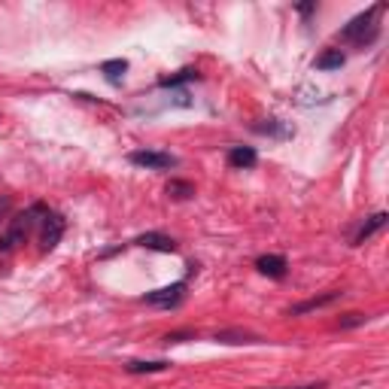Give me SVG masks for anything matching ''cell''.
I'll return each mask as SVG.
<instances>
[{
	"label": "cell",
	"instance_id": "6",
	"mask_svg": "<svg viewBox=\"0 0 389 389\" xmlns=\"http://www.w3.org/2000/svg\"><path fill=\"white\" fill-rule=\"evenodd\" d=\"M134 244L143 246V250H155V252H176V240L161 235V231H146V235H140Z\"/></svg>",
	"mask_w": 389,
	"mask_h": 389
},
{
	"label": "cell",
	"instance_id": "20",
	"mask_svg": "<svg viewBox=\"0 0 389 389\" xmlns=\"http://www.w3.org/2000/svg\"><path fill=\"white\" fill-rule=\"evenodd\" d=\"M10 210H12V198L10 195H0V219L10 213Z\"/></svg>",
	"mask_w": 389,
	"mask_h": 389
},
{
	"label": "cell",
	"instance_id": "22",
	"mask_svg": "<svg viewBox=\"0 0 389 389\" xmlns=\"http://www.w3.org/2000/svg\"><path fill=\"white\" fill-rule=\"evenodd\" d=\"M271 389H325V384H307V386H271Z\"/></svg>",
	"mask_w": 389,
	"mask_h": 389
},
{
	"label": "cell",
	"instance_id": "13",
	"mask_svg": "<svg viewBox=\"0 0 389 389\" xmlns=\"http://www.w3.org/2000/svg\"><path fill=\"white\" fill-rule=\"evenodd\" d=\"M131 374H155V371H167L171 362L167 359H155V362H128L125 365Z\"/></svg>",
	"mask_w": 389,
	"mask_h": 389
},
{
	"label": "cell",
	"instance_id": "5",
	"mask_svg": "<svg viewBox=\"0 0 389 389\" xmlns=\"http://www.w3.org/2000/svg\"><path fill=\"white\" fill-rule=\"evenodd\" d=\"M182 295H186V280H176V283H171V286H165V289L146 292L143 301L152 304V307H176V304L182 301Z\"/></svg>",
	"mask_w": 389,
	"mask_h": 389
},
{
	"label": "cell",
	"instance_id": "12",
	"mask_svg": "<svg viewBox=\"0 0 389 389\" xmlns=\"http://www.w3.org/2000/svg\"><path fill=\"white\" fill-rule=\"evenodd\" d=\"M344 52H341V49H329V52H322L320 55V58H316L314 61V67L316 70H338V67H344Z\"/></svg>",
	"mask_w": 389,
	"mask_h": 389
},
{
	"label": "cell",
	"instance_id": "18",
	"mask_svg": "<svg viewBox=\"0 0 389 389\" xmlns=\"http://www.w3.org/2000/svg\"><path fill=\"white\" fill-rule=\"evenodd\" d=\"M362 322H368V316H365V314H346L338 325H341V329H353V325H362Z\"/></svg>",
	"mask_w": 389,
	"mask_h": 389
},
{
	"label": "cell",
	"instance_id": "9",
	"mask_svg": "<svg viewBox=\"0 0 389 389\" xmlns=\"http://www.w3.org/2000/svg\"><path fill=\"white\" fill-rule=\"evenodd\" d=\"M338 298H341V292H325V295H316V298H307L301 304H295L289 314L292 316H301V314H310V310H320V307H329V304H335Z\"/></svg>",
	"mask_w": 389,
	"mask_h": 389
},
{
	"label": "cell",
	"instance_id": "11",
	"mask_svg": "<svg viewBox=\"0 0 389 389\" xmlns=\"http://www.w3.org/2000/svg\"><path fill=\"white\" fill-rule=\"evenodd\" d=\"M125 70H128V61H125V58H110V61H104V64H101V73L107 76L113 86H119V82H122Z\"/></svg>",
	"mask_w": 389,
	"mask_h": 389
},
{
	"label": "cell",
	"instance_id": "7",
	"mask_svg": "<svg viewBox=\"0 0 389 389\" xmlns=\"http://www.w3.org/2000/svg\"><path fill=\"white\" fill-rule=\"evenodd\" d=\"M228 165L235 167V171H250V167L259 165V155H256V150H252V146H231Z\"/></svg>",
	"mask_w": 389,
	"mask_h": 389
},
{
	"label": "cell",
	"instance_id": "1",
	"mask_svg": "<svg viewBox=\"0 0 389 389\" xmlns=\"http://www.w3.org/2000/svg\"><path fill=\"white\" fill-rule=\"evenodd\" d=\"M46 213H49V210L43 207V204H31L27 210L12 216L10 222H6V228L0 231V256H6V252H12L19 244H25L27 235L37 228L40 219H43Z\"/></svg>",
	"mask_w": 389,
	"mask_h": 389
},
{
	"label": "cell",
	"instance_id": "10",
	"mask_svg": "<svg viewBox=\"0 0 389 389\" xmlns=\"http://www.w3.org/2000/svg\"><path fill=\"white\" fill-rule=\"evenodd\" d=\"M386 219H389L386 213H374V216H371V219H368V222L362 225V228H359V235H356V240H353V244H356V246H362L368 237H374L380 228H384V225H386Z\"/></svg>",
	"mask_w": 389,
	"mask_h": 389
},
{
	"label": "cell",
	"instance_id": "17",
	"mask_svg": "<svg viewBox=\"0 0 389 389\" xmlns=\"http://www.w3.org/2000/svg\"><path fill=\"white\" fill-rule=\"evenodd\" d=\"M216 341H222V344H252L256 338L252 335H237V331H219Z\"/></svg>",
	"mask_w": 389,
	"mask_h": 389
},
{
	"label": "cell",
	"instance_id": "8",
	"mask_svg": "<svg viewBox=\"0 0 389 389\" xmlns=\"http://www.w3.org/2000/svg\"><path fill=\"white\" fill-rule=\"evenodd\" d=\"M256 268L261 274H265V277H274V280H283L286 277V259L283 256H259L256 259Z\"/></svg>",
	"mask_w": 389,
	"mask_h": 389
},
{
	"label": "cell",
	"instance_id": "16",
	"mask_svg": "<svg viewBox=\"0 0 389 389\" xmlns=\"http://www.w3.org/2000/svg\"><path fill=\"white\" fill-rule=\"evenodd\" d=\"M259 134H277V137H292V128H286V125H280V119H268V125H256Z\"/></svg>",
	"mask_w": 389,
	"mask_h": 389
},
{
	"label": "cell",
	"instance_id": "4",
	"mask_svg": "<svg viewBox=\"0 0 389 389\" xmlns=\"http://www.w3.org/2000/svg\"><path fill=\"white\" fill-rule=\"evenodd\" d=\"M131 165L137 167H146V171H171L176 167V158L171 152H158V150H137L128 155Z\"/></svg>",
	"mask_w": 389,
	"mask_h": 389
},
{
	"label": "cell",
	"instance_id": "14",
	"mask_svg": "<svg viewBox=\"0 0 389 389\" xmlns=\"http://www.w3.org/2000/svg\"><path fill=\"white\" fill-rule=\"evenodd\" d=\"M192 80H198V70L186 67V70H180V73H174V76H161L158 86L161 89H176V86H182V82H192Z\"/></svg>",
	"mask_w": 389,
	"mask_h": 389
},
{
	"label": "cell",
	"instance_id": "3",
	"mask_svg": "<svg viewBox=\"0 0 389 389\" xmlns=\"http://www.w3.org/2000/svg\"><path fill=\"white\" fill-rule=\"evenodd\" d=\"M64 228H67L64 216L49 210V213L40 219V250H43V252L55 250V246H58V240H61V235H64Z\"/></svg>",
	"mask_w": 389,
	"mask_h": 389
},
{
	"label": "cell",
	"instance_id": "21",
	"mask_svg": "<svg viewBox=\"0 0 389 389\" xmlns=\"http://www.w3.org/2000/svg\"><path fill=\"white\" fill-rule=\"evenodd\" d=\"M295 10H298V16H314L316 3H301V6H295Z\"/></svg>",
	"mask_w": 389,
	"mask_h": 389
},
{
	"label": "cell",
	"instance_id": "2",
	"mask_svg": "<svg viewBox=\"0 0 389 389\" xmlns=\"http://www.w3.org/2000/svg\"><path fill=\"white\" fill-rule=\"evenodd\" d=\"M384 10V6H371L368 12H359L356 19H353L346 27H341V34H338V40H344V43H356V46H368L374 43V37H377V25H374V19H377V12Z\"/></svg>",
	"mask_w": 389,
	"mask_h": 389
},
{
	"label": "cell",
	"instance_id": "15",
	"mask_svg": "<svg viewBox=\"0 0 389 389\" xmlns=\"http://www.w3.org/2000/svg\"><path fill=\"white\" fill-rule=\"evenodd\" d=\"M167 195H171V198H180V201H186V198L195 195V186H192V182L174 180V182H167Z\"/></svg>",
	"mask_w": 389,
	"mask_h": 389
},
{
	"label": "cell",
	"instance_id": "19",
	"mask_svg": "<svg viewBox=\"0 0 389 389\" xmlns=\"http://www.w3.org/2000/svg\"><path fill=\"white\" fill-rule=\"evenodd\" d=\"M186 338H192V335H189V331H174V335L165 338V344H182Z\"/></svg>",
	"mask_w": 389,
	"mask_h": 389
}]
</instances>
